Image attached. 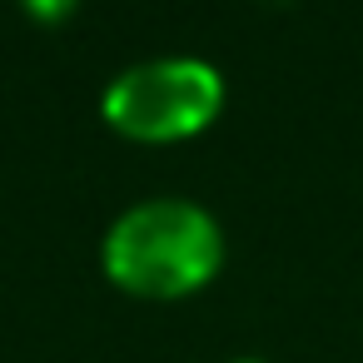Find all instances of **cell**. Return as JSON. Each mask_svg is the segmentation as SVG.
<instances>
[{
  "mask_svg": "<svg viewBox=\"0 0 363 363\" xmlns=\"http://www.w3.org/2000/svg\"><path fill=\"white\" fill-rule=\"evenodd\" d=\"M26 6H30V16H40V21H60L75 0H26Z\"/></svg>",
  "mask_w": 363,
  "mask_h": 363,
  "instance_id": "cell-3",
  "label": "cell"
},
{
  "mask_svg": "<svg viewBox=\"0 0 363 363\" xmlns=\"http://www.w3.org/2000/svg\"><path fill=\"white\" fill-rule=\"evenodd\" d=\"M105 269L135 294H184L219 269V229L204 209L179 199L140 204L110 229Z\"/></svg>",
  "mask_w": 363,
  "mask_h": 363,
  "instance_id": "cell-1",
  "label": "cell"
},
{
  "mask_svg": "<svg viewBox=\"0 0 363 363\" xmlns=\"http://www.w3.org/2000/svg\"><path fill=\"white\" fill-rule=\"evenodd\" d=\"M219 95V75L204 60H155L125 70L110 85L105 115L135 140H179L209 125Z\"/></svg>",
  "mask_w": 363,
  "mask_h": 363,
  "instance_id": "cell-2",
  "label": "cell"
}]
</instances>
